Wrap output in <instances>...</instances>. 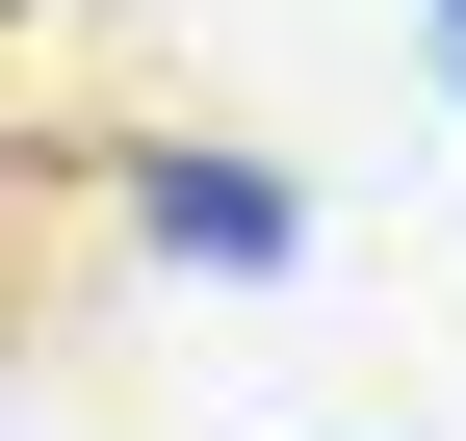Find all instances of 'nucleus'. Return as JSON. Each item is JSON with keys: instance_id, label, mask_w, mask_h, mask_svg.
<instances>
[{"instance_id": "f257e3e1", "label": "nucleus", "mask_w": 466, "mask_h": 441, "mask_svg": "<svg viewBox=\"0 0 466 441\" xmlns=\"http://www.w3.org/2000/svg\"><path fill=\"white\" fill-rule=\"evenodd\" d=\"M130 208H156V260H233V286H259V260H285V234H311V208H285V182H259V156H156V182H130Z\"/></svg>"}, {"instance_id": "f03ea898", "label": "nucleus", "mask_w": 466, "mask_h": 441, "mask_svg": "<svg viewBox=\"0 0 466 441\" xmlns=\"http://www.w3.org/2000/svg\"><path fill=\"white\" fill-rule=\"evenodd\" d=\"M441 26H466V0H441Z\"/></svg>"}]
</instances>
